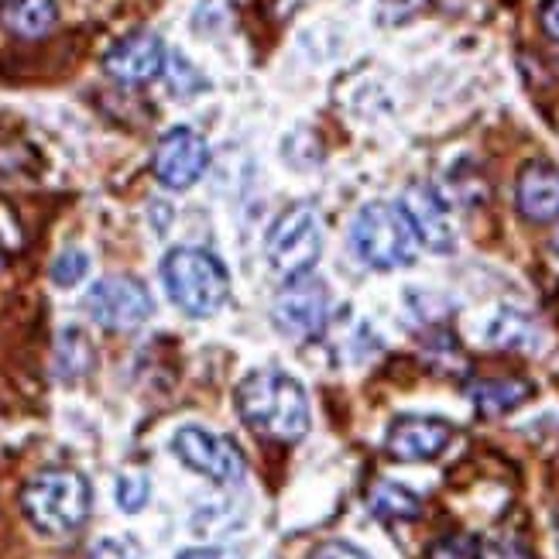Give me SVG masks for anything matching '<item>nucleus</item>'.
<instances>
[{
	"mask_svg": "<svg viewBox=\"0 0 559 559\" xmlns=\"http://www.w3.org/2000/svg\"><path fill=\"white\" fill-rule=\"evenodd\" d=\"M237 412L258 436L275 443H299L309 432L306 388L285 371H251L237 384Z\"/></svg>",
	"mask_w": 559,
	"mask_h": 559,
	"instance_id": "nucleus-1",
	"label": "nucleus"
},
{
	"mask_svg": "<svg viewBox=\"0 0 559 559\" xmlns=\"http://www.w3.org/2000/svg\"><path fill=\"white\" fill-rule=\"evenodd\" d=\"M90 484L80 471L52 467L35 474L21 491V508L41 536H72L90 519Z\"/></svg>",
	"mask_w": 559,
	"mask_h": 559,
	"instance_id": "nucleus-2",
	"label": "nucleus"
},
{
	"mask_svg": "<svg viewBox=\"0 0 559 559\" xmlns=\"http://www.w3.org/2000/svg\"><path fill=\"white\" fill-rule=\"evenodd\" d=\"M162 282L168 299H173L186 316H213L227 302L230 292V275L221 264V258H213L203 248H176L168 251L162 261Z\"/></svg>",
	"mask_w": 559,
	"mask_h": 559,
	"instance_id": "nucleus-3",
	"label": "nucleus"
},
{
	"mask_svg": "<svg viewBox=\"0 0 559 559\" xmlns=\"http://www.w3.org/2000/svg\"><path fill=\"white\" fill-rule=\"evenodd\" d=\"M350 245L364 264H371V269H381V272H392V269H405V264L416 261L419 237H416V230H412L402 206L368 203L354 216Z\"/></svg>",
	"mask_w": 559,
	"mask_h": 559,
	"instance_id": "nucleus-4",
	"label": "nucleus"
},
{
	"mask_svg": "<svg viewBox=\"0 0 559 559\" xmlns=\"http://www.w3.org/2000/svg\"><path fill=\"white\" fill-rule=\"evenodd\" d=\"M264 254H269V264L278 278H296L312 272V264L323 254V224L320 213L312 206L299 203L288 206L278 221L269 230V240H264Z\"/></svg>",
	"mask_w": 559,
	"mask_h": 559,
	"instance_id": "nucleus-5",
	"label": "nucleus"
},
{
	"mask_svg": "<svg viewBox=\"0 0 559 559\" xmlns=\"http://www.w3.org/2000/svg\"><path fill=\"white\" fill-rule=\"evenodd\" d=\"M173 450L189 471L203 474L213 484L230 488V484L245 480V471H248L245 453H240V447L221 432H210L203 426H182L173 436Z\"/></svg>",
	"mask_w": 559,
	"mask_h": 559,
	"instance_id": "nucleus-6",
	"label": "nucleus"
},
{
	"mask_svg": "<svg viewBox=\"0 0 559 559\" xmlns=\"http://www.w3.org/2000/svg\"><path fill=\"white\" fill-rule=\"evenodd\" d=\"M330 316V296L323 278H316L312 272L288 278L278 296L272 302V320L278 326V333H285L288 340H312L320 336Z\"/></svg>",
	"mask_w": 559,
	"mask_h": 559,
	"instance_id": "nucleus-7",
	"label": "nucleus"
},
{
	"mask_svg": "<svg viewBox=\"0 0 559 559\" xmlns=\"http://www.w3.org/2000/svg\"><path fill=\"white\" fill-rule=\"evenodd\" d=\"M86 312L96 326L114 330V333H128L148 323L152 316V296L138 278L128 275H110L100 278L86 292Z\"/></svg>",
	"mask_w": 559,
	"mask_h": 559,
	"instance_id": "nucleus-8",
	"label": "nucleus"
},
{
	"mask_svg": "<svg viewBox=\"0 0 559 559\" xmlns=\"http://www.w3.org/2000/svg\"><path fill=\"white\" fill-rule=\"evenodd\" d=\"M210 165V148L203 134L192 128H173L165 131L162 141L155 144V158H152V173L165 189H189L197 186Z\"/></svg>",
	"mask_w": 559,
	"mask_h": 559,
	"instance_id": "nucleus-9",
	"label": "nucleus"
},
{
	"mask_svg": "<svg viewBox=\"0 0 559 559\" xmlns=\"http://www.w3.org/2000/svg\"><path fill=\"white\" fill-rule=\"evenodd\" d=\"M165 69V45L155 32H134L120 38L104 56V72L120 86H144Z\"/></svg>",
	"mask_w": 559,
	"mask_h": 559,
	"instance_id": "nucleus-10",
	"label": "nucleus"
},
{
	"mask_svg": "<svg viewBox=\"0 0 559 559\" xmlns=\"http://www.w3.org/2000/svg\"><path fill=\"white\" fill-rule=\"evenodd\" d=\"M408 216L412 230H416L419 245H426L436 254H450L456 248V230L450 221V210L440 200V192L426 182H412L402 192V203H399Z\"/></svg>",
	"mask_w": 559,
	"mask_h": 559,
	"instance_id": "nucleus-11",
	"label": "nucleus"
},
{
	"mask_svg": "<svg viewBox=\"0 0 559 559\" xmlns=\"http://www.w3.org/2000/svg\"><path fill=\"white\" fill-rule=\"evenodd\" d=\"M453 440V426L443 419H429V416H402L388 429V453L405 464H419V460L440 456Z\"/></svg>",
	"mask_w": 559,
	"mask_h": 559,
	"instance_id": "nucleus-12",
	"label": "nucleus"
},
{
	"mask_svg": "<svg viewBox=\"0 0 559 559\" xmlns=\"http://www.w3.org/2000/svg\"><path fill=\"white\" fill-rule=\"evenodd\" d=\"M515 203L532 224L559 221V168L549 162H528L515 186Z\"/></svg>",
	"mask_w": 559,
	"mask_h": 559,
	"instance_id": "nucleus-13",
	"label": "nucleus"
},
{
	"mask_svg": "<svg viewBox=\"0 0 559 559\" xmlns=\"http://www.w3.org/2000/svg\"><path fill=\"white\" fill-rule=\"evenodd\" d=\"M59 8L56 0H0V28L17 38H45L56 28Z\"/></svg>",
	"mask_w": 559,
	"mask_h": 559,
	"instance_id": "nucleus-14",
	"label": "nucleus"
},
{
	"mask_svg": "<svg viewBox=\"0 0 559 559\" xmlns=\"http://www.w3.org/2000/svg\"><path fill=\"white\" fill-rule=\"evenodd\" d=\"M467 395L480 416L495 419V416H504V412L519 408L522 402H528L532 384L522 378H484V381L467 384Z\"/></svg>",
	"mask_w": 559,
	"mask_h": 559,
	"instance_id": "nucleus-15",
	"label": "nucleus"
},
{
	"mask_svg": "<svg viewBox=\"0 0 559 559\" xmlns=\"http://www.w3.org/2000/svg\"><path fill=\"white\" fill-rule=\"evenodd\" d=\"M368 508H371V515L384 522H412L423 515L419 495L408 491L399 480H374L368 491Z\"/></svg>",
	"mask_w": 559,
	"mask_h": 559,
	"instance_id": "nucleus-16",
	"label": "nucleus"
},
{
	"mask_svg": "<svg viewBox=\"0 0 559 559\" xmlns=\"http://www.w3.org/2000/svg\"><path fill=\"white\" fill-rule=\"evenodd\" d=\"M56 368H59V378H83L93 368V347L86 344V336L80 330H66L59 336Z\"/></svg>",
	"mask_w": 559,
	"mask_h": 559,
	"instance_id": "nucleus-17",
	"label": "nucleus"
},
{
	"mask_svg": "<svg viewBox=\"0 0 559 559\" xmlns=\"http://www.w3.org/2000/svg\"><path fill=\"white\" fill-rule=\"evenodd\" d=\"M536 333L532 330V323H528V316H519V312H501L498 320L491 323V340L498 347H522L525 340Z\"/></svg>",
	"mask_w": 559,
	"mask_h": 559,
	"instance_id": "nucleus-18",
	"label": "nucleus"
},
{
	"mask_svg": "<svg viewBox=\"0 0 559 559\" xmlns=\"http://www.w3.org/2000/svg\"><path fill=\"white\" fill-rule=\"evenodd\" d=\"M477 559H532L525 543L512 532H491L488 539L477 546Z\"/></svg>",
	"mask_w": 559,
	"mask_h": 559,
	"instance_id": "nucleus-19",
	"label": "nucleus"
},
{
	"mask_svg": "<svg viewBox=\"0 0 559 559\" xmlns=\"http://www.w3.org/2000/svg\"><path fill=\"white\" fill-rule=\"evenodd\" d=\"M148 495H152V484L144 474H120L117 477V504L124 508V512H141V508L148 504Z\"/></svg>",
	"mask_w": 559,
	"mask_h": 559,
	"instance_id": "nucleus-20",
	"label": "nucleus"
},
{
	"mask_svg": "<svg viewBox=\"0 0 559 559\" xmlns=\"http://www.w3.org/2000/svg\"><path fill=\"white\" fill-rule=\"evenodd\" d=\"M86 272H90V258L83 251H62L52 264L56 285H76Z\"/></svg>",
	"mask_w": 559,
	"mask_h": 559,
	"instance_id": "nucleus-21",
	"label": "nucleus"
},
{
	"mask_svg": "<svg viewBox=\"0 0 559 559\" xmlns=\"http://www.w3.org/2000/svg\"><path fill=\"white\" fill-rule=\"evenodd\" d=\"M86 559H141V549H138L134 539H117V536H110V539L96 543Z\"/></svg>",
	"mask_w": 559,
	"mask_h": 559,
	"instance_id": "nucleus-22",
	"label": "nucleus"
},
{
	"mask_svg": "<svg viewBox=\"0 0 559 559\" xmlns=\"http://www.w3.org/2000/svg\"><path fill=\"white\" fill-rule=\"evenodd\" d=\"M429 559H477V546L467 536H447L429 549Z\"/></svg>",
	"mask_w": 559,
	"mask_h": 559,
	"instance_id": "nucleus-23",
	"label": "nucleus"
},
{
	"mask_svg": "<svg viewBox=\"0 0 559 559\" xmlns=\"http://www.w3.org/2000/svg\"><path fill=\"white\" fill-rule=\"evenodd\" d=\"M309 559H371V556L350 543H323L320 549H312Z\"/></svg>",
	"mask_w": 559,
	"mask_h": 559,
	"instance_id": "nucleus-24",
	"label": "nucleus"
},
{
	"mask_svg": "<svg viewBox=\"0 0 559 559\" xmlns=\"http://www.w3.org/2000/svg\"><path fill=\"white\" fill-rule=\"evenodd\" d=\"M179 559H245V552L234 546H203V549H186Z\"/></svg>",
	"mask_w": 559,
	"mask_h": 559,
	"instance_id": "nucleus-25",
	"label": "nucleus"
},
{
	"mask_svg": "<svg viewBox=\"0 0 559 559\" xmlns=\"http://www.w3.org/2000/svg\"><path fill=\"white\" fill-rule=\"evenodd\" d=\"M381 4V11H384V17H392V21H405L408 14H416L426 0H378Z\"/></svg>",
	"mask_w": 559,
	"mask_h": 559,
	"instance_id": "nucleus-26",
	"label": "nucleus"
},
{
	"mask_svg": "<svg viewBox=\"0 0 559 559\" xmlns=\"http://www.w3.org/2000/svg\"><path fill=\"white\" fill-rule=\"evenodd\" d=\"M539 21H543V32L559 41V0H546V4L539 8Z\"/></svg>",
	"mask_w": 559,
	"mask_h": 559,
	"instance_id": "nucleus-27",
	"label": "nucleus"
},
{
	"mask_svg": "<svg viewBox=\"0 0 559 559\" xmlns=\"http://www.w3.org/2000/svg\"><path fill=\"white\" fill-rule=\"evenodd\" d=\"M556 539H559V508H556Z\"/></svg>",
	"mask_w": 559,
	"mask_h": 559,
	"instance_id": "nucleus-28",
	"label": "nucleus"
},
{
	"mask_svg": "<svg viewBox=\"0 0 559 559\" xmlns=\"http://www.w3.org/2000/svg\"><path fill=\"white\" fill-rule=\"evenodd\" d=\"M0 269H4V254H0Z\"/></svg>",
	"mask_w": 559,
	"mask_h": 559,
	"instance_id": "nucleus-29",
	"label": "nucleus"
}]
</instances>
